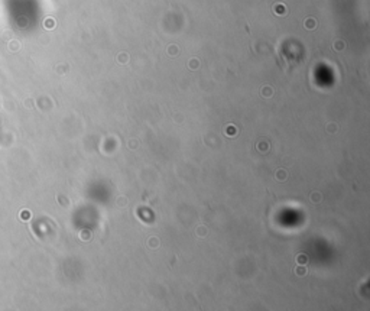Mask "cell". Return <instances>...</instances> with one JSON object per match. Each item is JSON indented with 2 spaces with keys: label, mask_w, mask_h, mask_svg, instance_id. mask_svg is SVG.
Masks as SVG:
<instances>
[{
  "label": "cell",
  "mask_w": 370,
  "mask_h": 311,
  "mask_svg": "<svg viewBox=\"0 0 370 311\" xmlns=\"http://www.w3.org/2000/svg\"><path fill=\"white\" fill-rule=\"evenodd\" d=\"M298 262H299V263H302V265H304V263H307V256H305V255L298 256Z\"/></svg>",
  "instance_id": "6da1fadb"
},
{
  "label": "cell",
  "mask_w": 370,
  "mask_h": 311,
  "mask_svg": "<svg viewBox=\"0 0 370 311\" xmlns=\"http://www.w3.org/2000/svg\"><path fill=\"white\" fill-rule=\"evenodd\" d=\"M296 272H298V275H305V269L304 268H298Z\"/></svg>",
  "instance_id": "7a4b0ae2"
}]
</instances>
